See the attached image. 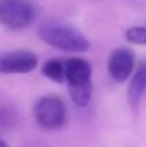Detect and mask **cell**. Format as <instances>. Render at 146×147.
I'll return each instance as SVG.
<instances>
[{
    "mask_svg": "<svg viewBox=\"0 0 146 147\" xmlns=\"http://www.w3.org/2000/svg\"><path fill=\"white\" fill-rule=\"evenodd\" d=\"M65 82L69 94L77 106H88L92 97V69L82 57H70L66 61Z\"/></svg>",
    "mask_w": 146,
    "mask_h": 147,
    "instance_id": "6da1fadb",
    "label": "cell"
},
{
    "mask_svg": "<svg viewBox=\"0 0 146 147\" xmlns=\"http://www.w3.org/2000/svg\"><path fill=\"white\" fill-rule=\"evenodd\" d=\"M39 34L42 40H45L52 47H56L63 51L82 53L89 49V40L75 27L63 23H56V22L45 23L40 27Z\"/></svg>",
    "mask_w": 146,
    "mask_h": 147,
    "instance_id": "7a4b0ae2",
    "label": "cell"
},
{
    "mask_svg": "<svg viewBox=\"0 0 146 147\" xmlns=\"http://www.w3.org/2000/svg\"><path fill=\"white\" fill-rule=\"evenodd\" d=\"M35 17L33 4L29 0H0V23L12 30L24 29Z\"/></svg>",
    "mask_w": 146,
    "mask_h": 147,
    "instance_id": "3957f363",
    "label": "cell"
},
{
    "mask_svg": "<svg viewBox=\"0 0 146 147\" xmlns=\"http://www.w3.org/2000/svg\"><path fill=\"white\" fill-rule=\"evenodd\" d=\"M36 121L49 130L59 129L66 121V107L59 97L46 96L36 101L33 109Z\"/></svg>",
    "mask_w": 146,
    "mask_h": 147,
    "instance_id": "277c9868",
    "label": "cell"
},
{
    "mask_svg": "<svg viewBox=\"0 0 146 147\" xmlns=\"http://www.w3.org/2000/svg\"><path fill=\"white\" fill-rule=\"evenodd\" d=\"M37 56L27 50H13L0 54V73H30L37 67Z\"/></svg>",
    "mask_w": 146,
    "mask_h": 147,
    "instance_id": "5b68a950",
    "label": "cell"
},
{
    "mask_svg": "<svg viewBox=\"0 0 146 147\" xmlns=\"http://www.w3.org/2000/svg\"><path fill=\"white\" fill-rule=\"evenodd\" d=\"M133 66H135L133 51L126 47H120V49L112 51L109 61H107L109 74L117 83H123L130 76Z\"/></svg>",
    "mask_w": 146,
    "mask_h": 147,
    "instance_id": "8992f818",
    "label": "cell"
},
{
    "mask_svg": "<svg viewBox=\"0 0 146 147\" xmlns=\"http://www.w3.org/2000/svg\"><path fill=\"white\" fill-rule=\"evenodd\" d=\"M146 92V60L141 61L132 80L129 84V100L132 106H136L139 103L141 97Z\"/></svg>",
    "mask_w": 146,
    "mask_h": 147,
    "instance_id": "52a82bcc",
    "label": "cell"
},
{
    "mask_svg": "<svg viewBox=\"0 0 146 147\" xmlns=\"http://www.w3.org/2000/svg\"><path fill=\"white\" fill-rule=\"evenodd\" d=\"M42 71L52 82L63 83L65 82V76H66V63L63 60H60V59H52V60L45 63Z\"/></svg>",
    "mask_w": 146,
    "mask_h": 147,
    "instance_id": "ba28073f",
    "label": "cell"
},
{
    "mask_svg": "<svg viewBox=\"0 0 146 147\" xmlns=\"http://www.w3.org/2000/svg\"><path fill=\"white\" fill-rule=\"evenodd\" d=\"M125 37H126V40L130 42V43L143 46V45H146V27H142V26L130 27V29L126 30Z\"/></svg>",
    "mask_w": 146,
    "mask_h": 147,
    "instance_id": "9c48e42d",
    "label": "cell"
},
{
    "mask_svg": "<svg viewBox=\"0 0 146 147\" xmlns=\"http://www.w3.org/2000/svg\"><path fill=\"white\" fill-rule=\"evenodd\" d=\"M0 147H9V146H7V144L3 142V140H0Z\"/></svg>",
    "mask_w": 146,
    "mask_h": 147,
    "instance_id": "30bf717a",
    "label": "cell"
}]
</instances>
